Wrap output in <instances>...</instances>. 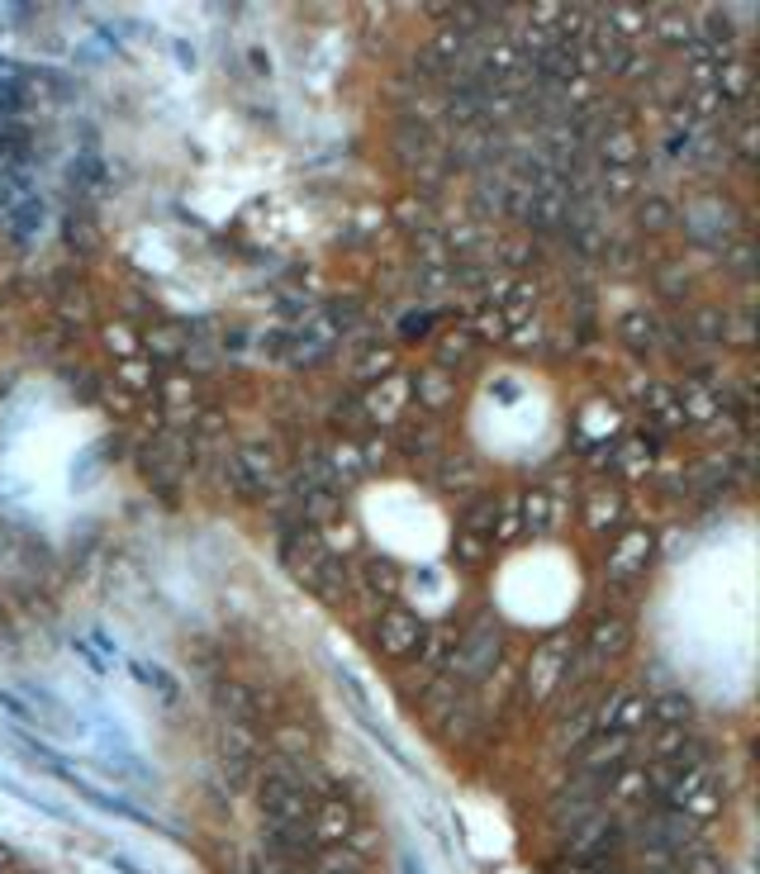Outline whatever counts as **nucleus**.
<instances>
[{
    "instance_id": "f257e3e1",
    "label": "nucleus",
    "mask_w": 760,
    "mask_h": 874,
    "mask_svg": "<svg viewBox=\"0 0 760 874\" xmlns=\"http://www.w3.org/2000/svg\"><path fill=\"white\" fill-rule=\"evenodd\" d=\"M500 656H504V632H500V622L485 613V618H475L471 628L462 632V641H452V651H447V661H442V670H447L452 685L471 689V685H485L490 680V670L500 666Z\"/></svg>"
},
{
    "instance_id": "f03ea898",
    "label": "nucleus",
    "mask_w": 760,
    "mask_h": 874,
    "mask_svg": "<svg viewBox=\"0 0 760 874\" xmlns=\"http://www.w3.org/2000/svg\"><path fill=\"white\" fill-rule=\"evenodd\" d=\"M571 656H575L571 632H552V637H546L542 647L533 651L527 670H523L527 699H533V704H546V699H552V694L561 689V675H565V666H571Z\"/></svg>"
},
{
    "instance_id": "7ed1b4c3",
    "label": "nucleus",
    "mask_w": 760,
    "mask_h": 874,
    "mask_svg": "<svg viewBox=\"0 0 760 874\" xmlns=\"http://www.w3.org/2000/svg\"><path fill=\"white\" fill-rule=\"evenodd\" d=\"M328 561H333V551H328V538L319 528H309V523L286 528V538H280V566H286L305 590H314V580H319V570Z\"/></svg>"
},
{
    "instance_id": "20e7f679",
    "label": "nucleus",
    "mask_w": 760,
    "mask_h": 874,
    "mask_svg": "<svg viewBox=\"0 0 760 874\" xmlns=\"http://www.w3.org/2000/svg\"><path fill=\"white\" fill-rule=\"evenodd\" d=\"M628 760H632L628 733H594L585 746H575V770L585 779H599V784H609Z\"/></svg>"
},
{
    "instance_id": "39448f33",
    "label": "nucleus",
    "mask_w": 760,
    "mask_h": 874,
    "mask_svg": "<svg viewBox=\"0 0 760 874\" xmlns=\"http://www.w3.org/2000/svg\"><path fill=\"white\" fill-rule=\"evenodd\" d=\"M357 827H362V817H357V808H352L343 794L319 798V804H314V813H309V832H314V842H319V851H328V846H347Z\"/></svg>"
},
{
    "instance_id": "423d86ee",
    "label": "nucleus",
    "mask_w": 760,
    "mask_h": 874,
    "mask_svg": "<svg viewBox=\"0 0 760 874\" xmlns=\"http://www.w3.org/2000/svg\"><path fill=\"white\" fill-rule=\"evenodd\" d=\"M423 618L409 613V609H385L376 618V647L391 656V661H409V656L423 647Z\"/></svg>"
},
{
    "instance_id": "0eeeda50",
    "label": "nucleus",
    "mask_w": 760,
    "mask_h": 874,
    "mask_svg": "<svg viewBox=\"0 0 760 874\" xmlns=\"http://www.w3.org/2000/svg\"><path fill=\"white\" fill-rule=\"evenodd\" d=\"M647 713H651V699L642 689H618V694H609L604 704H594V733L638 737V727L647 723Z\"/></svg>"
},
{
    "instance_id": "6e6552de",
    "label": "nucleus",
    "mask_w": 760,
    "mask_h": 874,
    "mask_svg": "<svg viewBox=\"0 0 760 874\" xmlns=\"http://www.w3.org/2000/svg\"><path fill=\"white\" fill-rule=\"evenodd\" d=\"M261 846H267L272 861L280 865H299L319 855V842H314L309 823H261Z\"/></svg>"
},
{
    "instance_id": "1a4fd4ad",
    "label": "nucleus",
    "mask_w": 760,
    "mask_h": 874,
    "mask_svg": "<svg viewBox=\"0 0 760 874\" xmlns=\"http://www.w3.org/2000/svg\"><path fill=\"white\" fill-rule=\"evenodd\" d=\"M409 395L428 419H442L456 404V376L442 366H423L418 376H409Z\"/></svg>"
},
{
    "instance_id": "9d476101",
    "label": "nucleus",
    "mask_w": 760,
    "mask_h": 874,
    "mask_svg": "<svg viewBox=\"0 0 760 874\" xmlns=\"http://www.w3.org/2000/svg\"><path fill=\"white\" fill-rule=\"evenodd\" d=\"M651 551H657V538H651V528H628L623 538L613 542V551H609V580H632V576H642L647 561H651Z\"/></svg>"
},
{
    "instance_id": "9b49d317",
    "label": "nucleus",
    "mask_w": 760,
    "mask_h": 874,
    "mask_svg": "<svg viewBox=\"0 0 760 874\" xmlns=\"http://www.w3.org/2000/svg\"><path fill=\"white\" fill-rule=\"evenodd\" d=\"M404 404H409V376H399V371H391L385 381H376L362 395V409H366V419L371 423H395L399 414H404Z\"/></svg>"
},
{
    "instance_id": "f8f14e48",
    "label": "nucleus",
    "mask_w": 760,
    "mask_h": 874,
    "mask_svg": "<svg viewBox=\"0 0 760 874\" xmlns=\"http://www.w3.org/2000/svg\"><path fill=\"white\" fill-rule=\"evenodd\" d=\"M186 442L190 438H152L144 448V456H138V467H144L148 475H157V480H176L186 471V461H190Z\"/></svg>"
},
{
    "instance_id": "ddd939ff",
    "label": "nucleus",
    "mask_w": 760,
    "mask_h": 874,
    "mask_svg": "<svg viewBox=\"0 0 760 874\" xmlns=\"http://www.w3.org/2000/svg\"><path fill=\"white\" fill-rule=\"evenodd\" d=\"M632 647V622L623 618V613H609V618H599L594 628H590V656L594 661H609V656H623Z\"/></svg>"
},
{
    "instance_id": "4468645a",
    "label": "nucleus",
    "mask_w": 760,
    "mask_h": 874,
    "mask_svg": "<svg viewBox=\"0 0 760 874\" xmlns=\"http://www.w3.org/2000/svg\"><path fill=\"white\" fill-rule=\"evenodd\" d=\"M556 513H561V499H556L552 490H546V485H537V490H527V494H523V513H519V523H523L527 532H533V538H546V532H552V528L561 523Z\"/></svg>"
},
{
    "instance_id": "2eb2a0df",
    "label": "nucleus",
    "mask_w": 760,
    "mask_h": 874,
    "mask_svg": "<svg viewBox=\"0 0 760 874\" xmlns=\"http://www.w3.org/2000/svg\"><path fill=\"white\" fill-rule=\"evenodd\" d=\"M642 404H647V419H657L651 428L665 438V433H675V428H684V419H680V404H675V390L670 385H661V381H647V390H642Z\"/></svg>"
},
{
    "instance_id": "dca6fc26",
    "label": "nucleus",
    "mask_w": 760,
    "mask_h": 874,
    "mask_svg": "<svg viewBox=\"0 0 760 874\" xmlns=\"http://www.w3.org/2000/svg\"><path fill=\"white\" fill-rule=\"evenodd\" d=\"M215 708L224 713V723H257V694L243 680H219L215 685Z\"/></svg>"
},
{
    "instance_id": "f3484780",
    "label": "nucleus",
    "mask_w": 760,
    "mask_h": 874,
    "mask_svg": "<svg viewBox=\"0 0 760 874\" xmlns=\"http://www.w3.org/2000/svg\"><path fill=\"white\" fill-rule=\"evenodd\" d=\"M675 404H680V419H684V423H709V419H718V395H713V390L703 385L699 376L684 381V385L675 390Z\"/></svg>"
},
{
    "instance_id": "a211bd4d",
    "label": "nucleus",
    "mask_w": 760,
    "mask_h": 874,
    "mask_svg": "<svg viewBox=\"0 0 760 874\" xmlns=\"http://www.w3.org/2000/svg\"><path fill=\"white\" fill-rule=\"evenodd\" d=\"M324 467H328V475H333V485H352V480H362L366 475V461H362V442H352V438H343V442H333V448L324 452Z\"/></svg>"
},
{
    "instance_id": "6ab92c4d",
    "label": "nucleus",
    "mask_w": 760,
    "mask_h": 874,
    "mask_svg": "<svg viewBox=\"0 0 760 874\" xmlns=\"http://www.w3.org/2000/svg\"><path fill=\"white\" fill-rule=\"evenodd\" d=\"M234 461L257 480L261 490H267V480H276L280 475V456H276V448L272 442H243V448L234 452Z\"/></svg>"
},
{
    "instance_id": "aec40b11",
    "label": "nucleus",
    "mask_w": 760,
    "mask_h": 874,
    "mask_svg": "<svg viewBox=\"0 0 760 874\" xmlns=\"http://www.w3.org/2000/svg\"><path fill=\"white\" fill-rule=\"evenodd\" d=\"M618 519H623V494L613 485H594L590 499H585V523L590 532H609Z\"/></svg>"
},
{
    "instance_id": "412c9836",
    "label": "nucleus",
    "mask_w": 760,
    "mask_h": 874,
    "mask_svg": "<svg viewBox=\"0 0 760 874\" xmlns=\"http://www.w3.org/2000/svg\"><path fill=\"white\" fill-rule=\"evenodd\" d=\"M647 718H657V727H689L694 723V699H689L684 689H661L657 699H651Z\"/></svg>"
},
{
    "instance_id": "4be33fe9",
    "label": "nucleus",
    "mask_w": 760,
    "mask_h": 874,
    "mask_svg": "<svg viewBox=\"0 0 760 874\" xmlns=\"http://www.w3.org/2000/svg\"><path fill=\"white\" fill-rule=\"evenodd\" d=\"M362 580H366V595H376V599H395V595H399V585H404V570H399L391 557H366Z\"/></svg>"
},
{
    "instance_id": "5701e85b",
    "label": "nucleus",
    "mask_w": 760,
    "mask_h": 874,
    "mask_svg": "<svg viewBox=\"0 0 760 874\" xmlns=\"http://www.w3.org/2000/svg\"><path fill=\"white\" fill-rule=\"evenodd\" d=\"M594 14L613 29V39H623V43H632L638 33L651 29V10H642V6H609V10H594Z\"/></svg>"
},
{
    "instance_id": "b1692460",
    "label": "nucleus",
    "mask_w": 760,
    "mask_h": 874,
    "mask_svg": "<svg viewBox=\"0 0 760 874\" xmlns=\"http://www.w3.org/2000/svg\"><path fill=\"white\" fill-rule=\"evenodd\" d=\"M437 480H442V490H447V494H471L475 485H481V467H475L471 452H456V456L442 461Z\"/></svg>"
},
{
    "instance_id": "393cba45",
    "label": "nucleus",
    "mask_w": 760,
    "mask_h": 874,
    "mask_svg": "<svg viewBox=\"0 0 760 874\" xmlns=\"http://www.w3.org/2000/svg\"><path fill=\"white\" fill-rule=\"evenodd\" d=\"M299 513H305L309 528H328L343 519V499H338V490H305L299 494Z\"/></svg>"
},
{
    "instance_id": "a878e982",
    "label": "nucleus",
    "mask_w": 760,
    "mask_h": 874,
    "mask_svg": "<svg viewBox=\"0 0 760 874\" xmlns=\"http://www.w3.org/2000/svg\"><path fill=\"white\" fill-rule=\"evenodd\" d=\"M651 456H657V448H651V442H642V438H623V442H618V452H613L609 461H613V467L623 471L628 480H647Z\"/></svg>"
},
{
    "instance_id": "bb28decb",
    "label": "nucleus",
    "mask_w": 760,
    "mask_h": 874,
    "mask_svg": "<svg viewBox=\"0 0 760 874\" xmlns=\"http://www.w3.org/2000/svg\"><path fill=\"white\" fill-rule=\"evenodd\" d=\"M599 157H604L609 167H638V157H642L638 134H632V129H609L604 138H599Z\"/></svg>"
},
{
    "instance_id": "cd10ccee",
    "label": "nucleus",
    "mask_w": 760,
    "mask_h": 874,
    "mask_svg": "<svg viewBox=\"0 0 760 874\" xmlns=\"http://www.w3.org/2000/svg\"><path fill=\"white\" fill-rule=\"evenodd\" d=\"M456 704H462V685H452L447 675H442V680H433L428 689H423V718H428L433 727H437L442 718H447V713H452Z\"/></svg>"
},
{
    "instance_id": "c85d7f7f",
    "label": "nucleus",
    "mask_w": 760,
    "mask_h": 874,
    "mask_svg": "<svg viewBox=\"0 0 760 874\" xmlns=\"http://www.w3.org/2000/svg\"><path fill=\"white\" fill-rule=\"evenodd\" d=\"M219 752H224V760H257V733H253V723H224Z\"/></svg>"
},
{
    "instance_id": "c756f323",
    "label": "nucleus",
    "mask_w": 760,
    "mask_h": 874,
    "mask_svg": "<svg viewBox=\"0 0 760 874\" xmlns=\"http://www.w3.org/2000/svg\"><path fill=\"white\" fill-rule=\"evenodd\" d=\"M670 865H675L680 874H728V861H722V855H718L713 846H703V842L684 846V851H680Z\"/></svg>"
},
{
    "instance_id": "7c9ffc66",
    "label": "nucleus",
    "mask_w": 760,
    "mask_h": 874,
    "mask_svg": "<svg viewBox=\"0 0 760 874\" xmlns=\"http://www.w3.org/2000/svg\"><path fill=\"white\" fill-rule=\"evenodd\" d=\"M651 29H657V39L670 43V48H684L694 39V20L680 10H651Z\"/></svg>"
},
{
    "instance_id": "2f4dec72",
    "label": "nucleus",
    "mask_w": 760,
    "mask_h": 874,
    "mask_svg": "<svg viewBox=\"0 0 760 874\" xmlns=\"http://www.w3.org/2000/svg\"><path fill=\"white\" fill-rule=\"evenodd\" d=\"M638 190H642L638 167H604L599 171V195H604V200H632Z\"/></svg>"
},
{
    "instance_id": "473e14b6",
    "label": "nucleus",
    "mask_w": 760,
    "mask_h": 874,
    "mask_svg": "<svg viewBox=\"0 0 760 874\" xmlns=\"http://www.w3.org/2000/svg\"><path fill=\"white\" fill-rule=\"evenodd\" d=\"M314 874H371V870H366V855L347 851V846H328L314 855Z\"/></svg>"
},
{
    "instance_id": "72a5a7b5",
    "label": "nucleus",
    "mask_w": 760,
    "mask_h": 874,
    "mask_svg": "<svg viewBox=\"0 0 760 874\" xmlns=\"http://www.w3.org/2000/svg\"><path fill=\"white\" fill-rule=\"evenodd\" d=\"M447 238L437 234V228H423V234H414V257L423 272H447Z\"/></svg>"
},
{
    "instance_id": "f704fd0d",
    "label": "nucleus",
    "mask_w": 760,
    "mask_h": 874,
    "mask_svg": "<svg viewBox=\"0 0 760 874\" xmlns=\"http://www.w3.org/2000/svg\"><path fill=\"white\" fill-rule=\"evenodd\" d=\"M609 798H623V804H647V798H651L647 770H632V765H623V770L609 779Z\"/></svg>"
},
{
    "instance_id": "c9c22d12",
    "label": "nucleus",
    "mask_w": 760,
    "mask_h": 874,
    "mask_svg": "<svg viewBox=\"0 0 760 874\" xmlns=\"http://www.w3.org/2000/svg\"><path fill=\"white\" fill-rule=\"evenodd\" d=\"M148 352L157 362H181L186 356V328L162 324V328H148Z\"/></svg>"
},
{
    "instance_id": "e433bc0d",
    "label": "nucleus",
    "mask_w": 760,
    "mask_h": 874,
    "mask_svg": "<svg viewBox=\"0 0 760 874\" xmlns=\"http://www.w3.org/2000/svg\"><path fill=\"white\" fill-rule=\"evenodd\" d=\"M494 519H500V499H494V494H481V499H475V504L466 509L462 532H471V538H485V542H490Z\"/></svg>"
},
{
    "instance_id": "4c0bfd02",
    "label": "nucleus",
    "mask_w": 760,
    "mask_h": 874,
    "mask_svg": "<svg viewBox=\"0 0 760 874\" xmlns=\"http://www.w3.org/2000/svg\"><path fill=\"white\" fill-rule=\"evenodd\" d=\"M272 746H276V756H286V760H305L314 737L305 733V727H295V723H280V727H272Z\"/></svg>"
},
{
    "instance_id": "58836bf2",
    "label": "nucleus",
    "mask_w": 760,
    "mask_h": 874,
    "mask_svg": "<svg viewBox=\"0 0 760 874\" xmlns=\"http://www.w3.org/2000/svg\"><path fill=\"white\" fill-rule=\"evenodd\" d=\"M395 366H399V362H395L391 347H366V352L357 356V366H352V376H357V381H385Z\"/></svg>"
},
{
    "instance_id": "ea45409f",
    "label": "nucleus",
    "mask_w": 760,
    "mask_h": 874,
    "mask_svg": "<svg viewBox=\"0 0 760 874\" xmlns=\"http://www.w3.org/2000/svg\"><path fill=\"white\" fill-rule=\"evenodd\" d=\"M670 224H675V209H670V200H661V195H647V200L638 205V228H642V234H665Z\"/></svg>"
},
{
    "instance_id": "a19ab883",
    "label": "nucleus",
    "mask_w": 760,
    "mask_h": 874,
    "mask_svg": "<svg viewBox=\"0 0 760 874\" xmlns=\"http://www.w3.org/2000/svg\"><path fill=\"white\" fill-rule=\"evenodd\" d=\"M471 352H475V337H471V328H456V333H447V337H437V362H433V366L452 371V362H466Z\"/></svg>"
},
{
    "instance_id": "79ce46f5",
    "label": "nucleus",
    "mask_w": 760,
    "mask_h": 874,
    "mask_svg": "<svg viewBox=\"0 0 760 874\" xmlns=\"http://www.w3.org/2000/svg\"><path fill=\"white\" fill-rule=\"evenodd\" d=\"M314 595H319L324 603H343V599H347V570H343L338 557H333V561L319 570V580H314Z\"/></svg>"
},
{
    "instance_id": "37998d69",
    "label": "nucleus",
    "mask_w": 760,
    "mask_h": 874,
    "mask_svg": "<svg viewBox=\"0 0 760 874\" xmlns=\"http://www.w3.org/2000/svg\"><path fill=\"white\" fill-rule=\"evenodd\" d=\"M471 337H485V343H504V337H509V318H504V310H500V305H485L481 314H475Z\"/></svg>"
},
{
    "instance_id": "c03bdc74",
    "label": "nucleus",
    "mask_w": 760,
    "mask_h": 874,
    "mask_svg": "<svg viewBox=\"0 0 760 874\" xmlns=\"http://www.w3.org/2000/svg\"><path fill=\"white\" fill-rule=\"evenodd\" d=\"M115 376H119L124 385H129V390H134V395H148V390L157 385V376H152V366H148V362H138V356H124V362L115 366Z\"/></svg>"
},
{
    "instance_id": "a18cd8bd",
    "label": "nucleus",
    "mask_w": 760,
    "mask_h": 874,
    "mask_svg": "<svg viewBox=\"0 0 760 874\" xmlns=\"http://www.w3.org/2000/svg\"><path fill=\"white\" fill-rule=\"evenodd\" d=\"M437 438H442V428L428 419V423H409L404 428V452L409 456H428V452H437Z\"/></svg>"
},
{
    "instance_id": "49530a36",
    "label": "nucleus",
    "mask_w": 760,
    "mask_h": 874,
    "mask_svg": "<svg viewBox=\"0 0 760 874\" xmlns=\"http://www.w3.org/2000/svg\"><path fill=\"white\" fill-rule=\"evenodd\" d=\"M684 742H689V727H661V733L657 737H651V746H647V752H651V760H670V756H680L684 752Z\"/></svg>"
},
{
    "instance_id": "de8ad7c7",
    "label": "nucleus",
    "mask_w": 760,
    "mask_h": 874,
    "mask_svg": "<svg viewBox=\"0 0 760 874\" xmlns=\"http://www.w3.org/2000/svg\"><path fill=\"white\" fill-rule=\"evenodd\" d=\"M452 557L462 561L466 570H475V566H485V557H490V542H485V538H471V532H456V542H452Z\"/></svg>"
},
{
    "instance_id": "09e8293b",
    "label": "nucleus",
    "mask_w": 760,
    "mask_h": 874,
    "mask_svg": "<svg viewBox=\"0 0 760 874\" xmlns=\"http://www.w3.org/2000/svg\"><path fill=\"white\" fill-rule=\"evenodd\" d=\"M623 337H628V347H651V343H657V318H651V314H628L623 318Z\"/></svg>"
},
{
    "instance_id": "8fccbe9b",
    "label": "nucleus",
    "mask_w": 760,
    "mask_h": 874,
    "mask_svg": "<svg viewBox=\"0 0 760 874\" xmlns=\"http://www.w3.org/2000/svg\"><path fill=\"white\" fill-rule=\"evenodd\" d=\"M333 423L347 428V433H362V428H366L371 419H366V409H362V400H357V395H343V400H338V409H333Z\"/></svg>"
},
{
    "instance_id": "3c124183",
    "label": "nucleus",
    "mask_w": 760,
    "mask_h": 874,
    "mask_svg": "<svg viewBox=\"0 0 760 874\" xmlns=\"http://www.w3.org/2000/svg\"><path fill=\"white\" fill-rule=\"evenodd\" d=\"M399 224L409 228V234H423V228H433V209H428V200H399Z\"/></svg>"
},
{
    "instance_id": "603ef678",
    "label": "nucleus",
    "mask_w": 760,
    "mask_h": 874,
    "mask_svg": "<svg viewBox=\"0 0 760 874\" xmlns=\"http://www.w3.org/2000/svg\"><path fill=\"white\" fill-rule=\"evenodd\" d=\"M67 243L81 247V253H96V247H100L96 224H91V219H67Z\"/></svg>"
},
{
    "instance_id": "864d4df0",
    "label": "nucleus",
    "mask_w": 760,
    "mask_h": 874,
    "mask_svg": "<svg viewBox=\"0 0 760 874\" xmlns=\"http://www.w3.org/2000/svg\"><path fill=\"white\" fill-rule=\"evenodd\" d=\"M428 333H433V314L428 310L399 318V337H404V343H418V337H428Z\"/></svg>"
},
{
    "instance_id": "5fc2aeb1",
    "label": "nucleus",
    "mask_w": 760,
    "mask_h": 874,
    "mask_svg": "<svg viewBox=\"0 0 760 874\" xmlns=\"http://www.w3.org/2000/svg\"><path fill=\"white\" fill-rule=\"evenodd\" d=\"M694 333L699 337H722V333H728V314H722V310H699L694 314Z\"/></svg>"
},
{
    "instance_id": "6e6d98bb",
    "label": "nucleus",
    "mask_w": 760,
    "mask_h": 874,
    "mask_svg": "<svg viewBox=\"0 0 760 874\" xmlns=\"http://www.w3.org/2000/svg\"><path fill=\"white\" fill-rule=\"evenodd\" d=\"M500 262H504V266H527V262H537V247L514 238V243H504V247H500Z\"/></svg>"
},
{
    "instance_id": "4d7b16f0",
    "label": "nucleus",
    "mask_w": 760,
    "mask_h": 874,
    "mask_svg": "<svg viewBox=\"0 0 760 874\" xmlns=\"http://www.w3.org/2000/svg\"><path fill=\"white\" fill-rule=\"evenodd\" d=\"M519 528H523V523H519V513H514V509H504V519H494V532H490V538H494V542H514V538H519Z\"/></svg>"
},
{
    "instance_id": "13d9d810",
    "label": "nucleus",
    "mask_w": 760,
    "mask_h": 874,
    "mask_svg": "<svg viewBox=\"0 0 760 874\" xmlns=\"http://www.w3.org/2000/svg\"><path fill=\"white\" fill-rule=\"evenodd\" d=\"M138 680H144V685H152L157 694H162V699H171V694H176V685H171V680H167V675L157 670V666H138Z\"/></svg>"
},
{
    "instance_id": "bf43d9fd",
    "label": "nucleus",
    "mask_w": 760,
    "mask_h": 874,
    "mask_svg": "<svg viewBox=\"0 0 760 874\" xmlns=\"http://www.w3.org/2000/svg\"><path fill=\"white\" fill-rule=\"evenodd\" d=\"M162 395H167L171 404H190V409H196V385H186V381H167Z\"/></svg>"
},
{
    "instance_id": "052dcab7",
    "label": "nucleus",
    "mask_w": 760,
    "mask_h": 874,
    "mask_svg": "<svg viewBox=\"0 0 760 874\" xmlns=\"http://www.w3.org/2000/svg\"><path fill=\"white\" fill-rule=\"evenodd\" d=\"M257 874H305V865H280V861H261Z\"/></svg>"
},
{
    "instance_id": "680f3d73",
    "label": "nucleus",
    "mask_w": 760,
    "mask_h": 874,
    "mask_svg": "<svg viewBox=\"0 0 760 874\" xmlns=\"http://www.w3.org/2000/svg\"><path fill=\"white\" fill-rule=\"evenodd\" d=\"M728 262L737 266V272H751V247H732V253H728Z\"/></svg>"
},
{
    "instance_id": "e2e57ef3",
    "label": "nucleus",
    "mask_w": 760,
    "mask_h": 874,
    "mask_svg": "<svg viewBox=\"0 0 760 874\" xmlns=\"http://www.w3.org/2000/svg\"><path fill=\"white\" fill-rule=\"evenodd\" d=\"M105 337H110V347H119V352H134V337H129V333H115V328H110Z\"/></svg>"
}]
</instances>
